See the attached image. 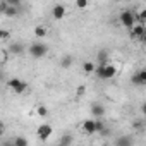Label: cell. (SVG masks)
Here are the masks:
<instances>
[{
    "label": "cell",
    "mask_w": 146,
    "mask_h": 146,
    "mask_svg": "<svg viewBox=\"0 0 146 146\" xmlns=\"http://www.w3.org/2000/svg\"><path fill=\"white\" fill-rule=\"evenodd\" d=\"M52 132H53V127L50 124H40L38 129H36V134H38L40 141H46L52 136Z\"/></svg>",
    "instance_id": "cell-5"
},
{
    "label": "cell",
    "mask_w": 146,
    "mask_h": 146,
    "mask_svg": "<svg viewBox=\"0 0 146 146\" xmlns=\"http://www.w3.org/2000/svg\"><path fill=\"white\" fill-rule=\"evenodd\" d=\"M21 14V7H12V5H7L5 11H4V16L5 17H17Z\"/></svg>",
    "instance_id": "cell-11"
},
{
    "label": "cell",
    "mask_w": 146,
    "mask_h": 146,
    "mask_svg": "<svg viewBox=\"0 0 146 146\" xmlns=\"http://www.w3.org/2000/svg\"><path fill=\"white\" fill-rule=\"evenodd\" d=\"M88 4H90L88 0H76V7H78V9H86Z\"/></svg>",
    "instance_id": "cell-23"
},
{
    "label": "cell",
    "mask_w": 146,
    "mask_h": 146,
    "mask_svg": "<svg viewBox=\"0 0 146 146\" xmlns=\"http://www.w3.org/2000/svg\"><path fill=\"white\" fill-rule=\"evenodd\" d=\"M7 5H12V7H21L23 5V0H4Z\"/></svg>",
    "instance_id": "cell-21"
},
{
    "label": "cell",
    "mask_w": 146,
    "mask_h": 146,
    "mask_svg": "<svg viewBox=\"0 0 146 146\" xmlns=\"http://www.w3.org/2000/svg\"><path fill=\"white\" fill-rule=\"evenodd\" d=\"M58 143H60V144H72V143H74V137H72L70 134H64Z\"/></svg>",
    "instance_id": "cell-17"
},
{
    "label": "cell",
    "mask_w": 146,
    "mask_h": 146,
    "mask_svg": "<svg viewBox=\"0 0 146 146\" xmlns=\"http://www.w3.org/2000/svg\"><path fill=\"white\" fill-rule=\"evenodd\" d=\"M35 36H36V38H43V36H46V28H43V26H36V28H35Z\"/></svg>",
    "instance_id": "cell-15"
},
{
    "label": "cell",
    "mask_w": 146,
    "mask_h": 146,
    "mask_svg": "<svg viewBox=\"0 0 146 146\" xmlns=\"http://www.w3.org/2000/svg\"><path fill=\"white\" fill-rule=\"evenodd\" d=\"M5 7H7V4L4 2V0H2V2H0V14H4V11H5Z\"/></svg>",
    "instance_id": "cell-26"
},
{
    "label": "cell",
    "mask_w": 146,
    "mask_h": 146,
    "mask_svg": "<svg viewBox=\"0 0 146 146\" xmlns=\"http://www.w3.org/2000/svg\"><path fill=\"white\" fill-rule=\"evenodd\" d=\"M52 16H53V19H55V21L64 19V17H65V7H64L62 4L53 5V9H52Z\"/></svg>",
    "instance_id": "cell-8"
},
{
    "label": "cell",
    "mask_w": 146,
    "mask_h": 146,
    "mask_svg": "<svg viewBox=\"0 0 146 146\" xmlns=\"http://www.w3.org/2000/svg\"><path fill=\"white\" fill-rule=\"evenodd\" d=\"M36 113H38L40 117H46V115H48V108H46L45 105H38V108H36Z\"/></svg>",
    "instance_id": "cell-19"
},
{
    "label": "cell",
    "mask_w": 146,
    "mask_h": 146,
    "mask_svg": "<svg viewBox=\"0 0 146 146\" xmlns=\"http://www.w3.org/2000/svg\"><path fill=\"white\" fill-rule=\"evenodd\" d=\"M136 19L139 24H144V19H146V11H141L139 14H136Z\"/></svg>",
    "instance_id": "cell-22"
},
{
    "label": "cell",
    "mask_w": 146,
    "mask_h": 146,
    "mask_svg": "<svg viewBox=\"0 0 146 146\" xmlns=\"http://www.w3.org/2000/svg\"><path fill=\"white\" fill-rule=\"evenodd\" d=\"M95 72H96L98 79H112V78H115V74H117V67L112 65L110 62H107V64H98V65L95 67Z\"/></svg>",
    "instance_id": "cell-1"
},
{
    "label": "cell",
    "mask_w": 146,
    "mask_h": 146,
    "mask_svg": "<svg viewBox=\"0 0 146 146\" xmlns=\"http://www.w3.org/2000/svg\"><path fill=\"white\" fill-rule=\"evenodd\" d=\"M28 143H29V141H28L26 137H23V136H19V137L14 139V144H16V146H26Z\"/></svg>",
    "instance_id": "cell-20"
},
{
    "label": "cell",
    "mask_w": 146,
    "mask_h": 146,
    "mask_svg": "<svg viewBox=\"0 0 146 146\" xmlns=\"http://www.w3.org/2000/svg\"><path fill=\"white\" fill-rule=\"evenodd\" d=\"M7 88H11L16 95H23V93L28 90V84H26L23 79H19V78H12V79L7 81Z\"/></svg>",
    "instance_id": "cell-4"
},
{
    "label": "cell",
    "mask_w": 146,
    "mask_h": 146,
    "mask_svg": "<svg viewBox=\"0 0 146 146\" xmlns=\"http://www.w3.org/2000/svg\"><path fill=\"white\" fill-rule=\"evenodd\" d=\"M96 60H98V64H107L108 62V52L107 50H100L98 55H96Z\"/></svg>",
    "instance_id": "cell-13"
},
{
    "label": "cell",
    "mask_w": 146,
    "mask_h": 146,
    "mask_svg": "<svg viewBox=\"0 0 146 146\" xmlns=\"http://www.w3.org/2000/svg\"><path fill=\"white\" fill-rule=\"evenodd\" d=\"M83 132L84 134H95L96 132V122L95 119H88L83 122Z\"/></svg>",
    "instance_id": "cell-10"
},
{
    "label": "cell",
    "mask_w": 146,
    "mask_h": 146,
    "mask_svg": "<svg viewBox=\"0 0 146 146\" xmlns=\"http://www.w3.org/2000/svg\"><path fill=\"white\" fill-rule=\"evenodd\" d=\"M113 2H122V0H113Z\"/></svg>",
    "instance_id": "cell-27"
},
{
    "label": "cell",
    "mask_w": 146,
    "mask_h": 146,
    "mask_svg": "<svg viewBox=\"0 0 146 146\" xmlns=\"http://www.w3.org/2000/svg\"><path fill=\"white\" fill-rule=\"evenodd\" d=\"M72 62H74V58H72L70 55H65V57H62V60H60V65H62L64 69H69V67L72 65Z\"/></svg>",
    "instance_id": "cell-14"
},
{
    "label": "cell",
    "mask_w": 146,
    "mask_h": 146,
    "mask_svg": "<svg viewBox=\"0 0 146 146\" xmlns=\"http://www.w3.org/2000/svg\"><path fill=\"white\" fill-rule=\"evenodd\" d=\"M0 79H2V72H0Z\"/></svg>",
    "instance_id": "cell-28"
},
{
    "label": "cell",
    "mask_w": 146,
    "mask_h": 146,
    "mask_svg": "<svg viewBox=\"0 0 146 146\" xmlns=\"http://www.w3.org/2000/svg\"><path fill=\"white\" fill-rule=\"evenodd\" d=\"M95 64L93 62H84L83 64V69H84V72H88V74H93V72H95Z\"/></svg>",
    "instance_id": "cell-16"
},
{
    "label": "cell",
    "mask_w": 146,
    "mask_h": 146,
    "mask_svg": "<svg viewBox=\"0 0 146 146\" xmlns=\"http://www.w3.org/2000/svg\"><path fill=\"white\" fill-rule=\"evenodd\" d=\"M129 36L132 38V40H136V38H139V40H144V24H139V23H136L132 28H129Z\"/></svg>",
    "instance_id": "cell-6"
},
{
    "label": "cell",
    "mask_w": 146,
    "mask_h": 146,
    "mask_svg": "<svg viewBox=\"0 0 146 146\" xmlns=\"http://www.w3.org/2000/svg\"><path fill=\"white\" fill-rule=\"evenodd\" d=\"M91 115H93V119L105 117V105H102V103H93V105H91Z\"/></svg>",
    "instance_id": "cell-9"
},
{
    "label": "cell",
    "mask_w": 146,
    "mask_h": 146,
    "mask_svg": "<svg viewBox=\"0 0 146 146\" xmlns=\"http://www.w3.org/2000/svg\"><path fill=\"white\" fill-rule=\"evenodd\" d=\"M26 48L23 46V43H19V41H16V43H11L9 45V52L11 53H14V55H19V53H23Z\"/></svg>",
    "instance_id": "cell-12"
},
{
    "label": "cell",
    "mask_w": 146,
    "mask_h": 146,
    "mask_svg": "<svg viewBox=\"0 0 146 146\" xmlns=\"http://www.w3.org/2000/svg\"><path fill=\"white\" fill-rule=\"evenodd\" d=\"M28 53H29L33 58H41V57H45V55L48 53V46H46L45 43L36 41V43H31V45H29Z\"/></svg>",
    "instance_id": "cell-3"
},
{
    "label": "cell",
    "mask_w": 146,
    "mask_h": 146,
    "mask_svg": "<svg viewBox=\"0 0 146 146\" xmlns=\"http://www.w3.org/2000/svg\"><path fill=\"white\" fill-rule=\"evenodd\" d=\"M131 83L136 84V86H144V84H146V70H144V69L137 70L136 74L131 78Z\"/></svg>",
    "instance_id": "cell-7"
},
{
    "label": "cell",
    "mask_w": 146,
    "mask_h": 146,
    "mask_svg": "<svg viewBox=\"0 0 146 146\" xmlns=\"http://www.w3.org/2000/svg\"><path fill=\"white\" fill-rule=\"evenodd\" d=\"M5 134V124L2 122V120H0V137H2Z\"/></svg>",
    "instance_id": "cell-24"
},
{
    "label": "cell",
    "mask_w": 146,
    "mask_h": 146,
    "mask_svg": "<svg viewBox=\"0 0 146 146\" xmlns=\"http://www.w3.org/2000/svg\"><path fill=\"white\" fill-rule=\"evenodd\" d=\"M9 36V33L7 31H4V29H0V41H2V40H5Z\"/></svg>",
    "instance_id": "cell-25"
},
{
    "label": "cell",
    "mask_w": 146,
    "mask_h": 146,
    "mask_svg": "<svg viewBox=\"0 0 146 146\" xmlns=\"http://www.w3.org/2000/svg\"><path fill=\"white\" fill-rule=\"evenodd\" d=\"M119 21H120V24L124 26V28H132L136 23H137V19H136V12L134 11H131V9H125V11H122L120 12V16H119Z\"/></svg>",
    "instance_id": "cell-2"
},
{
    "label": "cell",
    "mask_w": 146,
    "mask_h": 146,
    "mask_svg": "<svg viewBox=\"0 0 146 146\" xmlns=\"http://www.w3.org/2000/svg\"><path fill=\"white\" fill-rule=\"evenodd\" d=\"M115 143H117L119 146H131V144H132V139H131V137H119Z\"/></svg>",
    "instance_id": "cell-18"
}]
</instances>
